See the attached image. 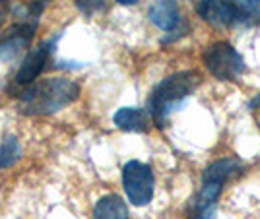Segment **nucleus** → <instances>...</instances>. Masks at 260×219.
<instances>
[{
  "label": "nucleus",
  "instance_id": "obj_9",
  "mask_svg": "<svg viewBox=\"0 0 260 219\" xmlns=\"http://www.w3.org/2000/svg\"><path fill=\"white\" fill-rule=\"evenodd\" d=\"M150 113L138 107H122L115 113V126L124 132H148L150 130Z\"/></svg>",
  "mask_w": 260,
  "mask_h": 219
},
{
  "label": "nucleus",
  "instance_id": "obj_7",
  "mask_svg": "<svg viewBox=\"0 0 260 219\" xmlns=\"http://www.w3.org/2000/svg\"><path fill=\"white\" fill-rule=\"evenodd\" d=\"M200 18L216 27H228L235 23V0H200Z\"/></svg>",
  "mask_w": 260,
  "mask_h": 219
},
{
  "label": "nucleus",
  "instance_id": "obj_13",
  "mask_svg": "<svg viewBox=\"0 0 260 219\" xmlns=\"http://www.w3.org/2000/svg\"><path fill=\"white\" fill-rule=\"evenodd\" d=\"M22 143L16 136H6L0 143V169H8L22 159Z\"/></svg>",
  "mask_w": 260,
  "mask_h": 219
},
{
  "label": "nucleus",
  "instance_id": "obj_3",
  "mask_svg": "<svg viewBox=\"0 0 260 219\" xmlns=\"http://www.w3.org/2000/svg\"><path fill=\"white\" fill-rule=\"evenodd\" d=\"M202 60H204L208 72L221 82H233L245 72L243 56L235 51L233 45L225 43V41L210 45L204 51Z\"/></svg>",
  "mask_w": 260,
  "mask_h": 219
},
{
  "label": "nucleus",
  "instance_id": "obj_1",
  "mask_svg": "<svg viewBox=\"0 0 260 219\" xmlns=\"http://www.w3.org/2000/svg\"><path fill=\"white\" fill-rule=\"evenodd\" d=\"M80 97V86L64 76L43 78L20 93L18 111L25 117H47L72 105Z\"/></svg>",
  "mask_w": 260,
  "mask_h": 219
},
{
  "label": "nucleus",
  "instance_id": "obj_4",
  "mask_svg": "<svg viewBox=\"0 0 260 219\" xmlns=\"http://www.w3.org/2000/svg\"><path fill=\"white\" fill-rule=\"evenodd\" d=\"M60 35H54L51 39H47L43 43H39L35 49H31L27 55L23 56L22 64L18 68L14 82L10 86V91H14V95H20L27 86H31L33 82L39 78V74L47 68V62L53 58L54 47Z\"/></svg>",
  "mask_w": 260,
  "mask_h": 219
},
{
  "label": "nucleus",
  "instance_id": "obj_18",
  "mask_svg": "<svg viewBox=\"0 0 260 219\" xmlns=\"http://www.w3.org/2000/svg\"><path fill=\"white\" fill-rule=\"evenodd\" d=\"M4 22H6V12L2 10V12H0V29H2V25H4Z\"/></svg>",
  "mask_w": 260,
  "mask_h": 219
},
{
  "label": "nucleus",
  "instance_id": "obj_16",
  "mask_svg": "<svg viewBox=\"0 0 260 219\" xmlns=\"http://www.w3.org/2000/svg\"><path fill=\"white\" fill-rule=\"evenodd\" d=\"M250 109H260V95L250 101Z\"/></svg>",
  "mask_w": 260,
  "mask_h": 219
},
{
  "label": "nucleus",
  "instance_id": "obj_12",
  "mask_svg": "<svg viewBox=\"0 0 260 219\" xmlns=\"http://www.w3.org/2000/svg\"><path fill=\"white\" fill-rule=\"evenodd\" d=\"M235 23L243 27L260 25V0H235Z\"/></svg>",
  "mask_w": 260,
  "mask_h": 219
},
{
  "label": "nucleus",
  "instance_id": "obj_11",
  "mask_svg": "<svg viewBox=\"0 0 260 219\" xmlns=\"http://www.w3.org/2000/svg\"><path fill=\"white\" fill-rule=\"evenodd\" d=\"M128 206L117 194L99 198L93 208V219H128Z\"/></svg>",
  "mask_w": 260,
  "mask_h": 219
},
{
  "label": "nucleus",
  "instance_id": "obj_8",
  "mask_svg": "<svg viewBox=\"0 0 260 219\" xmlns=\"http://www.w3.org/2000/svg\"><path fill=\"white\" fill-rule=\"evenodd\" d=\"M148 16L153 25L163 31H175L181 23V12L175 0H153Z\"/></svg>",
  "mask_w": 260,
  "mask_h": 219
},
{
  "label": "nucleus",
  "instance_id": "obj_14",
  "mask_svg": "<svg viewBox=\"0 0 260 219\" xmlns=\"http://www.w3.org/2000/svg\"><path fill=\"white\" fill-rule=\"evenodd\" d=\"M74 2L86 16H93L95 12L103 10L105 4H107V0H74Z\"/></svg>",
  "mask_w": 260,
  "mask_h": 219
},
{
  "label": "nucleus",
  "instance_id": "obj_10",
  "mask_svg": "<svg viewBox=\"0 0 260 219\" xmlns=\"http://www.w3.org/2000/svg\"><path fill=\"white\" fill-rule=\"evenodd\" d=\"M243 173V165L239 163L237 159L233 157H223L216 163H212L210 167H206L202 180H212V182H219V185H225L231 178H235Z\"/></svg>",
  "mask_w": 260,
  "mask_h": 219
},
{
  "label": "nucleus",
  "instance_id": "obj_2",
  "mask_svg": "<svg viewBox=\"0 0 260 219\" xmlns=\"http://www.w3.org/2000/svg\"><path fill=\"white\" fill-rule=\"evenodd\" d=\"M198 86L200 74L194 70H183L161 80L148 99V113L152 121L157 126H163L167 119L183 105L184 99L192 95V91Z\"/></svg>",
  "mask_w": 260,
  "mask_h": 219
},
{
  "label": "nucleus",
  "instance_id": "obj_19",
  "mask_svg": "<svg viewBox=\"0 0 260 219\" xmlns=\"http://www.w3.org/2000/svg\"><path fill=\"white\" fill-rule=\"evenodd\" d=\"M0 2H2V0H0Z\"/></svg>",
  "mask_w": 260,
  "mask_h": 219
},
{
  "label": "nucleus",
  "instance_id": "obj_5",
  "mask_svg": "<svg viewBox=\"0 0 260 219\" xmlns=\"http://www.w3.org/2000/svg\"><path fill=\"white\" fill-rule=\"evenodd\" d=\"M122 187L130 204L138 208L148 206L152 202L153 187H155L152 167L142 161H128L122 167Z\"/></svg>",
  "mask_w": 260,
  "mask_h": 219
},
{
  "label": "nucleus",
  "instance_id": "obj_15",
  "mask_svg": "<svg viewBox=\"0 0 260 219\" xmlns=\"http://www.w3.org/2000/svg\"><path fill=\"white\" fill-rule=\"evenodd\" d=\"M188 219H216V206H190Z\"/></svg>",
  "mask_w": 260,
  "mask_h": 219
},
{
  "label": "nucleus",
  "instance_id": "obj_17",
  "mask_svg": "<svg viewBox=\"0 0 260 219\" xmlns=\"http://www.w3.org/2000/svg\"><path fill=\"white\" fill-rule=\"evenodd\" d=\"M119 4H122V6H132V4H136L138 0H117Z\"/></svg>",
  "mask_w": 260,
  "mask_h": 219
},
{
  "label": "nucleus",
  "instance_id": "obj_6",
  "mask_svg": "<svg viewBox=\"0 0 260 219\" xmlns=\"http://www.w3.org/2000/svg\"><path fill=\"white\" fill-rule=\"evenodd\" d=\"M37 23L39 22H18L16 25H12L0 39V60L10 62L22 55V51L31 45L37 31Z\"/></svg>",
  "mask_w": 260,
  "mask_h": 219
}]
</instances>
